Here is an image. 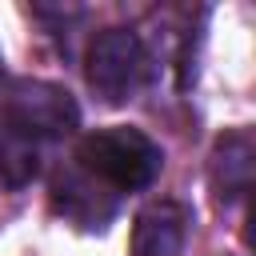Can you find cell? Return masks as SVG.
<instances>
[{
	"mask_svg": "<svg viewBox=\"0 0 256 256\" xmlns=\"http://www.w3.org/2000/svg\"><path fill=\"white\" fill-rule=\"evenodd\" d=\"M76 164L88 176H96L104 188H112V192H140V188H148L160 176L164 152H160V144L148 132L116 124V128L88 132L80 140Z\"/></svg>",
	"mask_w": 256,
	"mask_h": 256,
	"instance_id": "obj_1",
	"label": "cell"
},
{
	"mask_svg": "<svg viewBox=\"0 0 256 256\" xmlns=\"http://www.w3.org/2000/svg\"><path fill=\"white\" fill-rule=\"evenodd\" d=\"M84 64H88L84 72H88L92 92L104 104H124L144 84L148 52H144V44H140L136 32H128V28H104V32L92 36Z\"/></svg>",
	"mask_w": 256,
	"mask_h": 256,
	"instance_id": "obj_2",
	"label": "cell"
},
{
	"mask_svg": "<svg viewBox=\"0 0 256 256\" xmlns=\"http://www.w3.org/2000/svg\"><path fill=\"white\" fill-rule=\"evenodd\" d=\"M4 112L16 116L20 124H28L44 144L76 132V124H80V112H76V100L68 96V88L48 84V80H16L4 100Z\"/></svg>",
	"mask_w": 256,
	"mask_h": 256,
	"instance_id": "obj_3",
	"label": "cell"
},
{
	"mask_svg": "<svg viewBox=\"0 0 256 256\" xmlns=\"http://www.w3.org/2000/svg\"><path fill=\"white\" fill-rule=\"evenodd\" d=\"M52 208H56L68 224L96 232V228H104V224L112 220V212H116V192L104 188L96 176H88V172L76 164V168H64V172L52 180Z\"/></svg>",
	"mask_w": 256,
	"mask_h": 256,
	"instance_id": "obj_4",
	"label": "cell"
},
{
	"mask_svg": "<svg viewBox=\"0 0 256 256\" xmlns=\"http://www.w3.org/2000/svg\"><path fill=\"white\" fill-rule=\"evenodd\" d=\"M252 168H256L252 132H244V128L224 132V136L212 144V156H208V176H212L216 200H220V204L244 200L248 188H252Z\"/></svg>",
	"mask_w": 256,
	"mask_h": 256,
	"instance_id": "obj_5",
	"label": "cell"
},
{
	"mask_svg": "<svg viewBox=\"0 0 256 256\" xmlns=\"http://www.w3.org/2000/svg\"><path fill=\"white\" fill-rule=\"evenodd\" d=\"M188 236V208L176 200H152L132 220V256H180Z\"/></svg>",
	"mask_w": 256,
	"mask_h": 256,
	"instance_id": "obj_6",
	"label": "cell"
},
{
	"mask_svg": "<svg viewBox=\"0 0 256 256\" xmlns=\"http://www.w3.org/2000/svg\"><path fill=\"white\" fill-rule=\"evenodd\" d=\"M40 160H44V140L0 108V180L8 188H28L40 176Z\"/></svg>",
	"mask_w": 256,
	"mask_h": 256,
	"instance_id": "obj_7",
	"label": "cell"
}]
</instances>
